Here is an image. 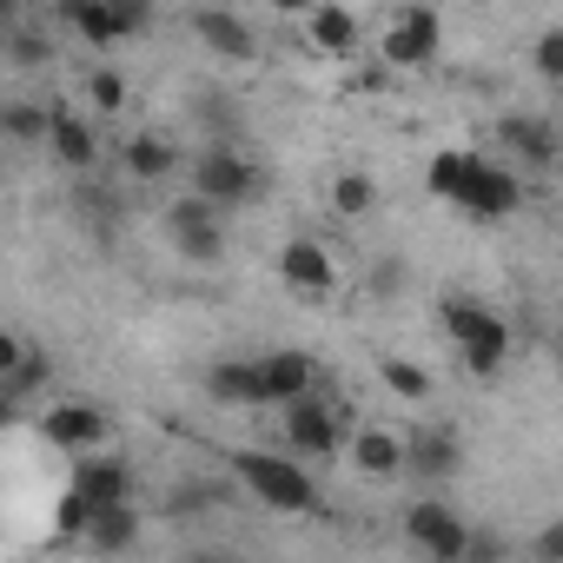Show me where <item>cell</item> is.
I'll use <instances>...</instances> for the list:
<instances>
[{"label": "cell", "mask_w": 563, "mask_h": 563, "mask_svg": "<svg viewBox=\"0 0 563 563\" xmlns=\"http://www.w3.org/2000/svg\"><path fill=\"white\" fill-rule=\"evenodd\" d=\"M87 107L93 113H120L126 107V74L120 67H93L87 74Z\"/></svg>", "instance_id": "27"}, {"label": "cell", "mask_w": 563, "mask_h": 563, "mask_svg": "<svg viewBox=\"0 0 563 563\" xmlns=\"http://www.w3.org/2000/svg\"><path fill=\"white\" fill-rule=\"evenodd\" d=\"M272 8H278V14H312L319 0H272Z\"/></svg>", "instance_id": "34"}, {"label": "cell", "mask_w": 563, "mask_h": 563, "mask_svg": "<svg viewBox=\"0 0 563 563\" xmlns=\"http://www.w3.org/2000/svg\"><path fill=\"white\" fill-rule=\"evenodd\" d=\"M47 146H54V159H60V166H74V173H87V166L100 159V133H93L80 113H54Z\"/></svg>", "instance_id": "19"}, {"label": "cell", "mask_w": 563, "mask_h": 563, "mask_svg": "<svg viewBox=\"0 0 563 563\" xmlns=\"http://www.w3.org/2000/svg\"><path fill=\"white\" fill-rule=\"evenodd\" d=\"M0 126H8V140H21V146H41V140L54 133V113H47V107H27V100H14L8 113H0Z\"/></svg>", "instance_id": "25"}, {"label": "cell", "mask_w": 563, "mask_h": 563, "mask_svg": "<svg viewBox=\"0 0 563 563\" xmlns=\"http://www.w3.org/2000/svg\"><path fill=\"white\" fill-rule=\"evenodd\" d=\"M278 278H286V292L299 299H332L339 286V265L319 239H286V252H278Z\"/></svg>", "instance_id": "9"}, {"label": "cell", "mask_w": 563, "mask_h": 563, "mask_svg": "<svg viewBox=\"0 0 563 563\" xmlns=\"http://www.w3.org/2000/svg\"><path fill=\"white\" fill-rule=\"evenodd\" d=\"M352 464H358L365 477H398V471H411V464H405V438H391V431H358V438H352Z\"/></svg>", "instance_id": "20"}, {"label": "cell", "mask_w": 563, "mask_h": 563, "mask_svg": "<svg viewBox=\"0 0 563 563\" xmlns=\"http://www.w3.org/2000/svg\"><path fill=\"white\" fill-rule=\"evenodd\" d=\"M398 286H405V265L385 258V265H378V299H398Z\"/></svg>", "instance_id": "33"}, {"label": "cell", "mask_w": 563, "mask_h": 563, "mask_svg": "<svg viewBox=\"0 0 563 563\" xmlns=\"http://www.w3.org/2000/svg\"><path fill=\"white\" fill-rule=\"evenodd\" d=\"M497 140H504V153L530 159L537 173L563 159V140H556V126H550V120H530V113H504V120H497Z\"/></svg>", "instance_id": "14"}, {"label": "cell", "mask_w": 563, "mask_h": 563, "mask_svg": "<svg viewBox=\"0 0 563 563\" xmlns=\"http://www.w3.org/2000/svg\"><path fill=\"white\" fill-rule=\"evenodd\" d=\"M530 67H537V80H543V87H563V27H543V34H537Z\"/></svg>", "instance_id": "28"}, {"label": "cell", "mask_w": 563, "mask_h": 563, "mask_svg": "<svg viewBox=\"0 0 563 563\" xmlns=\"http://www.w3.org/2000/svg\"><path fill=\"white\" fill-rule=\"evenodd\" d=\"M286 444L306 451V457H339V418H332V405H319L312 391L292 398L286 405Z\"/></svg>", "instance_id": "12"}, {"label": "cell", "mask_w": 563, "mask_h": 563, "mask_svg": "<svg viewBox=\"0 0 563 563\" xmlns=\"http://www.w3.org/2000/svg\"><path fill=\"white\" fill-rule=\"evenodd\" d=\"M212 504H225L219 484H179V490L166 497V517H199V510H212Z\"/></svg>", "instance_id": "30"}, {"label": "cell", "mask_w": 563, "mask_h": 563, "mask_svg": "<svg viewBox=\"0 0 563 563\" xmlns=\"http://www.w3.org/2000/svg\"><path fill=\"white\" fill-rule=\"evenodd\" d=\"M219 212H225V206L206 199L199 186L166 206V232H173L179 258H192V265H219V258H225V219H219Z\"/></svg>", "instance_id": "3"}, {"label": "cell", "mask_w": 563, "mask_h": 563, "mask_svg": "<svg viewBox=\"0 0 563 563\" xmlns=\"http://www.w3.org/2000/svg\"><path fill=\"white\" fill-rule=\"evenodd\" d=\"M41 431H47V444H54V451H74V457H87V451H107V438H113V418H107L100 405H87V398H60V405H47Z\"/></svg>", "instance_id": "7"}, {"label": "cell", "mask_w": 563, "mask_h": 563, "mask_svg": "<svg viewBox=\"0 0 563 563\" xmlns=\"http://www.w3.org/2000/svg\"><path fill=\"white\" fill-rule=\"evenodd\" d=\"M252 365H258V405H292V398L319 391V365L306 352H265Z\"/></svg>", "instance_id": "11"}, {"label": "cell", "mask_w": 563, "mask_h": 563, "mask_svg": "<svg viewBox=\"0 0 563 563\" xmlns=\"http://www.w3.org/2000/svg\"><path fill=\"white\" fill-rule=\"evenodd\" d=\"M192 186L206 192V199H219V206H245V199H258V186H265V173L239 153V146H206L199 159H192Z\"/></svg>", "instance_id": "4"}, {"label": "cell", "mask_w": 563, "mask_h": 563, "mask_svg": "<svg viewBox=\"0 0 563 563\" xmlns=\"http://www.w3.org/2000/svg\"><path fill=\"white\" fill-rule=\"evenodd\" d=\"M438 41H444L438 8H431V0H411V8L391 21V34H385V67L418 74V67H431V60H438Z\"/></svg>", "instance_id": "6"}, {"label": "cell", "mask_w": 563, "mask_h": 563, "mask_svg": "<svg viewBox=\"0 0 563 563\" xmlns=\"http://www.w3.org/2000/svg\"><path fill=\"white\" fill-rule=\"evenodd\" d=\"M530 550H537L543 563H563V523H543V530L530 537Z\"/></svg>", "instance_id": "32"}, {"label": "cell", "mask_w": 563, "mask_h": 563, "mask_svg": "<svg viewBox=\"0 0 563 563\" xmlns=\"http://www.w3.org/2000/svg\"><path fill=\"white\" fill-rule=\"evenodd\" d=\"M306 34H312L319 54H352L358 47V14L339 8V0H319V8L306 14Z\"/></svg>", "instance_id": "18"}, {"label": "cell", "mask_w": 563, "mask_h": 563, "mask_svg": "<svg viewBox=\"0 0 563 563\" xmlns=\"http://www.w3.org/2000/svg\"><path fill=\"white\" fill-rule=\"evenodd\" d=\"M87 543H93V550H107V556L133 550V543H140V510H133V504L93 510V523H87Z\"/></svg>", "instance_id": "23"}, {"label": "cell", "mask_w": 563, "mask_h": 563, "mask_svg": "<svg viewBox=\"0 0 563 563\" xmlns=\"http://www.w3.org/2000/svg\"><path fill=\"white\" fill-rule=\"evenodd\" d=\"M8 47H14V60H21V67H47V60H54V47H47L34 27H14V41H8Z\"/></svg>", "instance_id": "31"}, {"label": "cell", "mask_w": 563, "mask_h": 563, "mask_svg": "<svg viewBox=\"0 0 563 563\" xmlns=\"http://www.w3.org/2000/svg\"><path fill=\"white\" fill-rule=\"evenodd\" d=\"M192 34H199V47L219 54V60H252V54H258L252 27H245L239 14H225V8H199V14H192Z\"/></svg>", "instance_id": "15"}, {"label": "cell", "mask_w": 563, "mask_h": 563, "mask_svg": "<svg viewBox=\"0 0 563 563\" xmlns=\"http://www.w3.org/2000/svg\"><path fill=\"white\" fill-rule=\"evenodd\" d=\"M153 27V0H87V14L74 21V34L87 47H120V41H140Z\"/></svg>", "instance_id": "8"}, {"label": "cell", "mask_w": 563, "mask_h": 563, "mask_svg": "<svg viewBox=\"0 0 563 563\" xmlns=\"http://www.w3.org/2000/svg\"><path fill=\"white\" fill-rule=\"evenodd\" d=\"M80 14H87V0H60V21H67V27H74Z\"/></svg>", "instance_id": "35"}, {"label": "cell", "mask_w": 563, "mask_h": 563, "mask_svg": "<svg viewBox=\"0 0 563 563\" xmlns=\"http://www.w3.org/2000/svg\"><path fill=\"white\" fill-rule=\"evenodd\" d=\"M232 477L265 504V510H312L319 484L292 464V457H272V451H232Z\"/></svg>", "instance_id": "2"}, {"label": "cell", "mask_w": 563, "mask_h": 563, "mask_svg": "<svg viewBox=\"0 0 563 563\" xmlns=\"http://www.w3.org/2000/svg\"><path fill=\"white\" fill-rule=\"evenodd\" d=\"M332 212H339V219L378 212V179H372V173H339V179H332Z\"/></svg>", "instance_id": "24"}, {"label": "cell", "mask_w": 563, "mask_h": 563, "mask_svg": "<svg viewBox=\"0 0 563 563\" xmlns=\"http://www.w3.org/2000/svg\"><path fill=\"white\" fill-rule=\"evenodd\" d=\"M464 166H471V153H438V159L424 166V186H431L438 199H457V186H464Z\"/></svg>", "instance_id": "29"}, {"label": "cell", "mask_w": 563, "mask_h": 563, "mask_svg": "<svg viewBox=\"0 0 563 563\" xmlns=\"http://www.w3.org/2000/svg\"><path fill=\"white\" fill-rule=\"evenodd\" d=\"M41 385H47V358L34 345H21V339L0 345V405H27Z\"/></svg>", "instance_id": "16"}, {"label": "cell", "mask_w": 563, "mask_h": 563, "mask_svg": "<svg viewBox=\"0 0 563 563\" xmlns=\"http://www.w3.org/2000/svg\"><path fill=\"white\" fill-rule=\"evenodd\" d=\"M438 319H444V332H451V345L464 352V365L477 372V378H490L504 358H510V325L490 312V306H477V299H464V292H451L444 306H438Z\"/></svg>", "instance_id": "1"}, {"label": "cell", "mask_w": 563, "mask_h": 563, "mask_svg": "<svg viewBox=\"0 0 563 563\" xmlns=\"http://www.w3.org/2000/svg\"><path fill=\"white\" fill-rule=\"evenodd\" d=\"M451 206H464L471 219H510V212L523 206V179H517L510 166H497V159L471 153L464 186H457V199H451Z\"/></svg>", "instance_id": "5"}, {"label": "cell", "mask_w": 563, "mask_h": 563, "mask_svg": "<svg viewBox=\"0 0 563 563\" xmlns=\"http://www.w3.org/2000/svg\"><path fill=\"white\" fill-rule=\"evenodd\" d=\"M74 490L93 504V510H113V504H126V490H133V477H126V464L120 457H80V471H74Z\"/></svg>", "instance_id": "17"}, {"label": "cell", "mask_w": 563, "mask_h": 563, "mask_svg": "<svg viewBox=\"0 0 563 563\" xmlns=\"http://www.w3.org/2000/svg\"><path fill=\"white\" fill-rule=\"evenodd\" d=\"M378 378H385L405 405H424V398H431V372H424V365H411V358H385V365H378Z\"/></svg>", "instance_id": "26"}, {"label": "cell", "mask_w": 563, "mask_h": 563, "mask_svg": "<svg viewBox=\"0 0 563 563\" xmlns=\"http://www.w3.org/2000/svg\"><path fill=\"white\" fill-rule=\"evenodd\" d=\"M206 391H212V405H258V365L252 358H225V365L206 372Z\"/></svg>", "instance_id": "22"}, {"label": "cell", "mask_w": 563, "mask_h": 563, "mask_svg": "<svg viewBox=\"0 0 563 563\" xmlns=\"http://www.w3.org/2000/svg\"><path fill=\"white\" fill-rule=\"evenodd\" d=\"M405 537H411L424 556H444V563H451V556H471V530L457 523V510H444V504H431V497L405 510Z\"/></svg>", "instance_id": "10"}, {"label": "cell", "mask_w": 563, "mask_h": 563, "mask_svg": "<svg viewBox=\"0 0 563 563\" xmlns=\"http://www.w3.org/2000/svg\"><path fill=\"white\" fill-rule=\"evenodd\" d=\"M405 464H411L418 477L444 484V477L464 471V444H457V431H444V424H418V431L405 438Z\"/></svg>", "instance_id": "13"}, {"label": "cell", "mask_w": 563, "mask_h": 563, "mask_svg": "<svg viewBox=\"0 0 563 563\" xmlns=\"http://www.w3.org/2000/svg\"><path fill=\"white\" fill-rule=\"evenodd\" d=\"M120 159H126V173H133L140 186H159V179L179 166V159H173V146H166L159 133H133V140L120 146Z\"/></svg>", "instance_id": "21"}]
</instances>
